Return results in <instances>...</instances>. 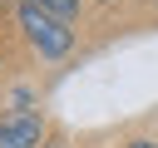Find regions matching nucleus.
<instances>
[{
  "instance_id": "f257e3e1",
  "label": "nucleus",
  "mask_w": 158,
  "mask_h": 148,
  "mask_svg": "<svg viewBox=\"0 0 158 148\" xmlns=\"http://www.w3.org/2000/svg\"><path fill=\"white\" fill-rule=\"evenodd\" d=\"M5 20L15 25V35H20V39H25V49H30V59H40V64H59V59H69V54H74V44H79V30H74L69 20L49 15V10H44V5H35V0L10 5V10H5Z\"/></svg>"
},
{
  "instance_id": "f03ea898",
  "label": "nucleus",
  "mask_w": 158,
  "mask_h": 148,
  "mask_svg": "<svg viewBox=\"0 0 158 148\" xmlns=\"http://www.w3.org/2000/svg\"><path fill=\"white\" fill-rule=\"evenodd\" d=\"M54 133L44 109H20V113H0V148H40Z\"/></svg>"
},
{
  "instance_id": "7ed1b4c3",
  "label": "nucleus",
  "mask_w": 158,
  "mask_h": 148,
  "mask_svg": "<svg viewBox=\"0 0 158 148\" xmlns=\"http://www.w3.org/2000/svg\"><path fill=\"white\" fill-rule=\"evenodd\" d=\"M35 5H44L49 15H59V20H69V25H74V20L84 15V5H89V0H35Z\"/></svg>"
},
{
  "instance_id": "20e7f679",
  "label": "nucleus",
  "mask_w": 158,
  "mask_h": 148,
  "mask_svg": "<svg viewBox=\"0 0 158 148\" xmlns=\"http://www.w3.org/2000/svg\"><path fill=\"white\" fill-rule=\"evenodd\" d=\"M123 148H158V138H153V133H128Z\"/></svg>"
},
{
  "instance_id": "39448f33",
  "label": "nucleus",
  "mask_w": 158,
  "mask_h": 148,
  "mask_svg": "<svg viewBox=\"0 0 158 148\" xmlns=\"http://www.w3.org/2000/svg\"><path fill=\"white\" fill-rule=\"evenodd\" d=\"M40 148H69V133H59V128H54V133H49V138H44Z\"/></svg>"
},
{
  "instance_id": "423d86ee",
  "label": "nucleus",
  "mask_w": 158,
  "mask_h": 148,
  "mask_svg": "<svg viewBox=\"0 0 158 148\" xmlns=\"http://www.w3.org/2000/svg\"><path fill=\"white\" fill-rule=\"evenodd\" d=\"M89 5H118V0H89Z\"/></svg>"
},
{
  "instance_id": "0eeeda50",
  "label": "nucleus",
  "mask_w": 158,
  "mask_h": 148,
  "mask_svg": "<svg viewBox=\"0 0 158 148\" xmlns=\"http://www.w3.org/2000/svg\"><path fill=\"white\" fill-rule=\"evenodd\" d=\"M0 5H5V10H10V5H20V0H0Z\"/></svg>"
},
{
  "instance_id": "6e6552de",
  "label": "nucleus",
  "mask_w": 158,
  "mask_h": 148,
  "mask_svg": "<svg viewBox=\"0 0 158 148\" xmlns=\"http://www.w3.org/2000/svg\"><path fill=\"white\" fill-rule=\"evenodd\" d=\"M0 69H5V44H0Z\"/></svg>"
},
{
  "instance_id": "1a4fd4ad",
  "label": "nucleus",
  "mask_w": 158,
  "mask_h": 148,
  "mask_svg": "<svg viewBox=\"0 0 158 148\" xmlns=\"http://www.w3.org/2000/svg\"><path fill=\"white\" fill-rule=\"evenodd\" d=\"M0 10H5V5H0Z\"/></svg>"
}]
</instances>
